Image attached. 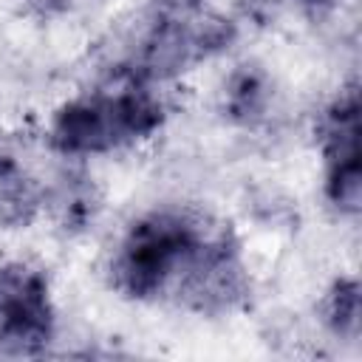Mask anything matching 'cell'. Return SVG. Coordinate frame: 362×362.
<instances>
[{"mask_svg": "<svg viewBox=\"0 0 362 362\" xmlns=\"http://www.w3.org/2000/svg\"><path fill=\"white\" fill-rule=\"evenodd\" d=\"M170 88L130 76H105L96 88L62 99L45 122V144L62 161L85 164L156 139L170 119Z\"/></svg>", "mask_w": 362, "mask_h": 362, "instance_id": "obj_1", "label": "cell"}, {"mask_svg": "<svg viewBox=\"0 0 362 362\" xmlns=\"http://www.w3.org/2000/svg\"><path fill=\"white\" fill-rule=\"evenodd\" d=\"M212 223L215 218L189 206L141 212L124 226L107 255L105 274L110 288L130 303H170Z\"/></svg>", "mask_w": 362, "mask_h": 362, "instance_id": "obj_2", "label": "cell"}, {"mask_svg": "<svg viewBox=\"0 0 362 362\" xmlns=\"http://www.w3.org/2000/svg\"><path fill=\"white\" fill-rule=\"evenodd\" d=\"M255 294V277L238 232L215 221L173 288L170 305L195 317H229L243 311Z\"/></svg>", "mask_w": 362, "mask_h": 362, "instance_id": "obj_3", "label": "cell"}, {"mask_svg": "<svg viewBox=\"0 0 362 362\" xmlns=\"http://www.w3.org/2000/svg\"><path fill=\"white\" fill-rule=\"evenodd\" d=\"M59 331L51 277L42 266L0 260V356H42Z\"/></svg>", "mask_w": 362, "mask_h": 362, "instance_id": "obj_4", "label": "cell"}, {"mask_svg": "<svg viewBox=\"0 0 362 362\" xmlns=\"http://www.w3.org/2000/svg\"><path fill=\"white\" fill-rule=\"evenodd\" d=\"M274 110H277V90L266 68L255 62H243L226 74L221 88V113L229 124L255 133L269 127Z\"/></svg>", "mask_w": 362, "mask_h": 362, "instance_id": "obj_5", "label": "cell"}, {"mask_svg": "<svg viewBox=\"0 0 362 362\" xmlns=\"http://www.w3.org/2000/svg\"><path fill=\"white\" fill-rule=\"evenodd\" d=\"M102 209V195L93 178L76 161H65V167L45 181V218L65 232H85L93 226Z\"/></svg>", "mask_w": 362, "mask_h": 362, "instance_id": "obj_6", "label": "cell"}, {"mask_svg": "<svg viewBox=\"0 0 362 362\" xmlns=\"http://www.w3.org/2000/svg\"><path fill=\"white\" fill-rule=\"evenodd\" d=\"M45 218V178L14 153L0 150V226L28 229Z\"/></svg>", "mask_w": 362, "mask_h": 362, "instance_id": "obj_7", "label": "cell"}, {"mask_svg": "<svg viewBox=\"0 0 362 362\" xmlns=\"http://www.w3.org/2000/svg\"><path fill=\"white\" fill-rule=\"evenodd\" d=\"M317 314L322 328L339 339V342H356L359 339V322H362V305H359V280L354 274L334 277L320 303Z\"/></svg>", "mask_w": 362, "mask_h": 362, "instance_id": "obj_8", "label": "cell"}, {"mask_svg": "<svg viewBox=\"0 0 362 362\" xmlns=\"http://www.w3.org/2000/svg\"><path fill=\"white\" fill-rule=\"evenodd\" d=\"M322 201L345 221H354L362 206V158L322 161Z\"/></svg>", "mask_w": 362, "mask_h": 362, "instance_id": "obj_9", "label": "cell"}, {"mask_svg": "<svg viewBox=\"0 0 362 362\" xmlns=\"http://www.w3.org/2000/svg\"><path fill=\"white\" fill-rule=\"evenodd\" d=\"M147 3H150V11H158V14L189 17V14L206 11V0H147Z\"/></svg>", "mask_w": 362, "mask_h": 362, "instance_id": "obj_10", "label": "cell"}, {"mask_svg": "<svg viewBox=\"0 0 362 362\" xmlns=\"http://www.w3.org/2000/svg\"><path fill=\"white\" fill-rule=\"evenodd\" d=\"M288 3L308 17H325V14H334L342 0H288Z\"/></svg>", "mask_w": 362, "mask_h": 362, "instance_id": "obj_11", "label": "cell"}]
</instances>
